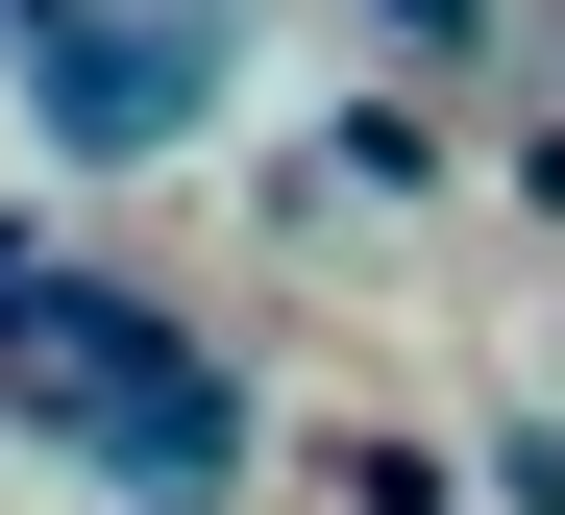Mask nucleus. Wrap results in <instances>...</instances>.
I'll return each mask as SVG.
<instances>
[{
    "mask_svg": "<svg viewBox=\"0 0 565 515\" xmlns=\"http://www.w3.org/2000/svg\"><path fill=\"white\" fill-rule=\"evenodd\" d=\"M369 25H394V50H492V0H369Z\"/></svg>",
    "mask_w": 565,
    "mask_h": 515,
    "instance_id": "f257e3e1",
    "label": "nucleus"
}]
</instances>
